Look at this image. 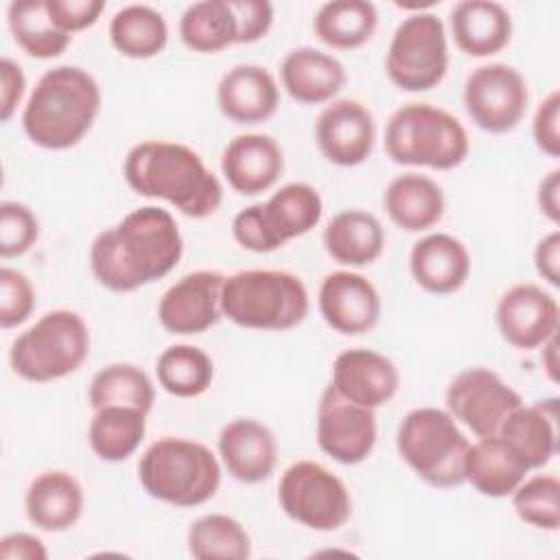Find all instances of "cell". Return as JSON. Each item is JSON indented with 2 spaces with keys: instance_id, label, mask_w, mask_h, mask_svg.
Here are the masks:
<instances>
[{
  "instance_id": "cell-1",
  "label": "cell",
  "mask_w": 560,
  "mask_h": 560,
  "mask_svg": "<svg viewBox=\"0 0 560 560\" xmlns=\"http://www.w3.org/2000/svg\"><path fill=\"white\" fill-rule=\"evenodd\" d=\"M182 256L175 217L160 206H142L92 241L90 269L101 287L129 293L168 276Z\"/></svg>"
},
{
  "instance_id": "cell-2",
  "label": "cell",
  "mask_w": 560,
  "mask_h": 560,
  "mask_svg": "<svg viewBox=\"0 0 560 560\" xmlns=\"http://www.w3.org/2000/svg\"><path fill=\"white\" fill-rule=\"evenodd\" d=\"M122 177L133 192L162 199L192 219L214 214L223 201L219 177L197 151L182 142L144 140L133 144L122 162Z\"/></svg>"
},
{
  "instance_id": "cell-3",
  "label": "cell",
  "mask_w": 560,
  "mask_h": 560,
  "mask_svg": "<svg viewBox=\"0 0 560 560\" xmlns=\"http://www.w3.org/2000/svg\"><path fill=\"white\" fill-rule=\"evenodd\" d=\"M101 103L98 81L88 70L57 66L35 83L22 112V129L42 149H70L92 129Z\"/></svg>"
},
{
  "instance_id": "cell-4",
  "label": "cell",
  "mask_w": 560,
  "mask_h": 560,
  "mask_svg": "<svg viewBox=\"0 0 560 560\" xmlns=\"http://www.w3.org/2000/svg\"><path fill=\"white\" fill-rule=\"evenodd\" d=\"M144 492L175 508H197L210 501L221 486L217 455L197 440L160 438L138 462Z\"/></svg>"
},
{
  "instance_id": "cell-5",
  "label": "cell",
  "mask_w": 560,
  "mask_h": 560,
  "mask_svg": "<svg viewBox=\"0 0 560 560\" xmlns=\"http://www.w3.org/2000/svg\"><path fill=\"white\" fill-rule=\"evenodd\" d=\"M308 291L300 276L282 269H243L225 278L223 315L252 330H291L308 315Z\"/></svg>"
},
{
  "instance_id": "cell-6",
  "label": "cell",
  "mask_w": 560,
  "mask_h": 560,
  "mask_svg": "<svg viewBox=\"0 0 560 560\" xmlns=\"http://www.w3.org/2000/svg\"><path fill=\"white\" fill-rule=\"evenodd\" d=\"M383 142L392 162L433 171L459 166L470 151L464 125L446 109L429 103L398 107L385 125Z\"/></svg>"
},
{
  "instance_id": "cell-7",
  "label": "cell",
  "mask_w": 560,
  "mask_h": 560,
  "mask_svg": "<svg viewBox=\"0 0 560 560\" xmlns=\"http://www.w3.org/2000/svg\"><path fill=\"white\" fill-rule=\"evenodd\" d=\"M470 442L446 409L418 407L398 424L396 451L431 488L464 483V457Z\"/></svg>"
},
{
  "instance_id": "cell-8",
  "label": "cell",
  "mask_w": 560,
  "mask_h": 560,
  "mask_svg": "<svg viewBox=\"0 0 560 560\" xmlns=\"http://www.w3.org/2000/svg\"><path fill=\"white\" fill-rule=\"evenodd\" d=\"M90 354V328L68 308L44 313L9 350L13 372L31 383H50L77 372Z\"/></svg>"
},
{
  "instance_id": "cell-9",
  "label": "cell",
  "mask_w": 560,
  "mask_h": 560,
  "mask_svg": "<svg viewBox=\"0 0 560 560\" xmlns=\"http://www.w3.org/2000/svg\"><path fill=\"white\" fill-rule=\"evenodd\" d=\"M324 214V201L315 186L291 182L267 201L252 203L232 219L234 241L249 252L269 254L289 241L308 234Z\"/></svg>"
},
{
  "instance_id": "cell-10",
  "label": "cell",
  "mask_w": 560,
  "mask_h": 560,
  "mask_svg": "<svg viewBox=\"0 0 560 560\" xmlns=\"http://www.w3.org/2000/svg\"><path fill=\"white\" fill-rule=\"evenodd\" d=\"M448 70V46L444 22L435 13L418 11L407 15L394 31L385 72L405 92H427L435 88Z\"/></svg>"
},
{
  "instance_id": "cell-11",
  "label": "cell",
  "mask_w": 560,
  "mask_h": 560,
  "mask_svg": "<svg viewBox=\"0 0 560 560\" xmlns=\"http://www.w3.org/2000/svg\"><path fill=\"white\" fill-rule=\"evenodd\" d=\"M282 512L315 532H335L352 516V499L346 483L326 466L300 459L284 468L278 481Z\"/></svg>"
},
{
  "instance_id": "cell-12",
  "label": "cell",
  "mask_w": 560,
  "mask_h": 560,
  "mask_svg": "<svg viewBox=\"0 0 560 560\" xmlns=\"http://www.w3.org/2000/svg\"><path fill=\"white\" fill-rule=\"evenodd\" d=\"M446 411L477 438L497 435L503 420L523 405L521 394L497 372L475 365L453 376L446 387Z\"/></svg>"
},
{
  "instance_id": "cell-13",
  "label": "cell",
  "mask_w": 560,
  "mask_h": 560,
  "mask_svg": "<svg viewBox=\"0 0 560 560\" xmlns=\"http://www.w3.org/2000/svg\"><path fill=\"white\" fill-rule=\"evenodd\" d=\"M529 92L523 74L508 63L477 66L464 83V107L488 133H508L523 120Z\"/></svg>"
},
{
  "instance_id": "cell-14",
  "label": "cell",
  "mask_w": 560,
  "mask_h": 560,
  "mask_svg": "<svg viewBox=\"0 0 560 560\" xmlns=\"http://www.w3.org/2000/svg\"><path fill=\"white\" fill-rule=\"evenodd\" d=\"M317 444L343 466L365 462L376 444L374 409L357 405L326 385L317 405Z\"/></svg>"
},
{
  "instance_id": "cell-15",
  "label": "cell",
  "mask_w": 560,
  "mask_h": 560,
  "mask_svg": "<svg viewBox=\"0 0 560 560\" xmlns=\"http://www.w3.org/2000/svg\"><path fill=\"white\" fill-rule=\"evenodd\" d=\"M225 276L212 269H197L171 284L158 302V319L173 335H199L212 328L221 311Z\"/></svg>"
},
{
  "instance_id": "cell-16",
  "label": "cell",
  "mask_w": 560,
  "mask_h": 560,
  "mask_svg": "<svg viewBox=\"0 0 560 560\" xmlns=\"http://www.w3.org/2000/svg\"><path fill=\"white\" fill-rule=\"evenodd\" d=\"M315 142L335 166L363 164L376 142L374 116L357 98L330 101L315 120Z\"/></svg>"
},
{
  "instance_id": "cell-17",
  "label": "cell",
  "mask_w": 560,
  "mask_h": 560,
  "mask_svg": "<svg viewBox=\"0 0 560 560\" xmlns=\"http://www.w3.org/2000/svg\"><path fill=\"white\" fill-rule=\"evenodd\" d=\"M558 300L534 282L510 287L497 304L499 332L516 350L540 348L558 332Z\"/></svg>"
},
{
  "instance_id": "cell-18",
  "label": "cell",
  "mask_w": 560,
  "mask_h": 560,
  "mask_svg": "<svg viewBox=\"0 0 560 560\" xmlns=\"http://www.w3.org/2000/svg\"><path fill=\"white\" fill-rule=\"evenodd\" d=\"M324 322L341 335H363L378 324L381 295L376 287L357 271L328 273L317 293Z\"/></svg>"
},
{
  "instance_id": "cell-19",
  "label": "cell",
  "mask_w": 560,
  "mask_h": 560,
  "mask_svg": "<svg viewBox=\"0 0 560 560\" xmlns=\"http://www.w3.org/2000/svg\"><path fill=\"white\" fill-rule=\"evenodd\" d=\"M330 385L343 398L368 409H378L396 396L400 374L385 354L370 348H350L332 361Z\"/></svg>"
},
{
  "instance_id": "cell-20",
  "label": "cell",
  "mask_w": 560,
  "mask_h": 560,
  "mask_svg": "<svg viewBox=\"0 0 560 560\" xmlns=\"http://www.w3.org/2000/svg\"><path fill=\"white\" fill-rule=\"evenodd\" d=\"M284 171V153L273 136H234L221 153V173L228 184L247 197L267 192Z\"/></svg>"
},
{
  "instance_id": "cell-21",
  "label": "cell",
  "mask_w": 560,
  "mask_h": 560,
  "mask_svg": "<svg viewBox=\"0 0 560 560\" xmlns=\"http://www.w3.org/2000/svg\"><path fill=\"white\" fill-rule=\"evenodd\" d=\"M223 468L241 483H260L271 477L278 462V442L271 429L254 418H236L219 433Z\"/></svg>"
},
{
  "instance_id": "cell-22",
  "label": "cell",
  "mask_w": 560,
  "mask_h": 560,
  "mask_svg": "<svg viewBox=\"0 0 560 560\" xmlns=\"http://www.w3.org/2000/svg\"><path fill=\"white\" fill-rule=\"evenodd\" d=\"M217 105L236 125H258L278 112L280 90L265 66L238 63L219 79Z\"/></svg>"
},
{
  "instance_id": "cell-23",
  "label": "cell",
  "mask_w": 560,
  "mask_h": 560,
  "mask_svg": "<svg viewBox=\"0 0 560 560\" xmlns=\"http://www.w3.org/2000/svg\"><path fill=\"white\" fill-rule=\"evenodd\" d=\"M409 271L416 284L427 293H455L470 276L468 247L446 232L427 234L411 247Z\"/></svg>"
},
{
  "instance_id": "cell-24",
  "label": "cell",
  "mask_w": 560,
  "mask_h": 560,
  "mask_svg": "<svg viewBox=\"0 0 560 560\" xmlns=\"http://www.w3.org/2000/svg\"><path fill=\"white\" fill-rule=\"evenodd\" d=\"M527 466L542 468L558 451V398L518 405L497 433Z\"/></svg>"
},
{
  "instance_id": "cell-25",
  "label": "cell",
  "mask_w": 560,
  "mask_h": 560,
  "mask_svg": "<svg viewBox=\"0 0 560 560\" xmlns=\"http://www.w3.org/2000/svg\"><path fill=\"white\" fill-rule=\"evenodd\" d=\"M343 63L313 46H300L284 55L280 81L287 94L302 105H322L335 101L346 85Z\"/></svg>"
},
{
  "instance_id": "cell-26",
  "label": "cell",
  "mask_w": 560,
  "mask_h": 560,
  "mask_svg": "<svg viewBox=\"0 0 560 560\" xmlns=\"http://www.w3.org/2000/svg\"><path fill=\"white\" fill-rule=\"evenodd\" d=\"M83 488L66 470H44L26 488V518L42 532H66L83 514Z\"/></svg>"
},
{
  "instance_id": "cell-27",
  "label": "cell",
  "mask_w": 560,
  "mask_h": 560,
  "mask_svg": "<svg viewBox=\"0 0 560 560\" xmlns=\"http://www.w3.org/2000/svg\"><path fill=\"white\" fill-rule=\"evenodd\" d=\"M451 33L468 57H492L512 39V15L494 0H464L451 9Z\"/></svg>"
},
{
  "instance_id": "cell-28",
  "label": "cell",
  "mask_w": 560,
  "mask_h": 560,
  "mask_svg": "<svg viewBox=\"0 0 560 560\" xmlns=\"http://www.w3.org/2000/svg\"><path fill=\"white\" fill-rule=\"evenodd\" d=\"M527 472V466L499 435L479 438L464 457V481L490 499L510 497Z\"/></svg>"
},
{
  "instance_id": "cell-29",
  "label": "cell",
  "mask_w": 560,
  "mask_h": 560,
  "mask_svg": "<svg viewBox=\"0 0 560 560\" xmlns=\"http://www.w3.org/2000/svg\"><path fill=\"white\" fill-rule=\"evenodd\" d=\"M383 208L400 230L424 232L444 217L446 199L440 184L431 177L402 173L387 184Z\"/></svg>"
},
{
  "instance_id": "cell-30",
  "label": "cell",
  "mask_w": 560,
  "mask_h": 560,
  "mask_svg": "<svg viewBox=\"0 0 560 560\" xmlns=\"http://www.w3.org/2000/svg\"><path fill=\"white\" fill-rule=\"evenodd\" d=\"M324 247L335 262L348 267L372 265L385 249V230L372 212L343 210L326 223Z\"/></svg>"
},
{
  "instance_id": "cell-31",
  "label": "cell",
  "mask_w": 560,
  "mask_h": 560,
  "mask_svg": "<svg viewBox=\"0 0 560 560\" xmlns=\"http://www.w3.org/2000/svg\"><path fill=\"white\" fill-rule=\"evenodd\" d=\"M182 44L201 55L221 52L238 44V20L232 0H201L179 18Z\"/></svg>"
},
{
  "instance_id": "cell-32",
  "label": "cell",
  "mask_w": 560,
  "mask_h": 560,
  "mask_svg": "<svg viewBox=\"0 0 560 560\" xmlns=\"http://www.w3.org/2000/svg\"><path fill=\"white\" fill-rule=\"evenodd\" d=\"M147 433V413L136 407L112 405L96 409L90 427L88 442L94 455L103 462H122L131 457L142 444Z\"/></svg>"
},
{
  "instance_id": "cell-33",
  "label": "cell",
  "mask_w": 560,
  "mask_h": 560,
  "mask_svg": "<svg viewBox=\"0 0 560 560\" xmlns=\"http://www.w3.org/2000/svg\"><path fill=\"white\" fill-rule=\"evenodd\" d=\"M378 13L368 0H332L317 9L313 31L335 50H354L368 44L376 31Z\"/></svg>"
},
{
  "instance_id": "cell-34",
  "label": "cell",
  "mask_w": 560,
  "mask_h": 560,
  "mask_svg": "<svg viewBox=\"0 0 560 560\" xmlns=\"http://www.w3.org/2000/svg\"><path fill=\"white\" fill-rule=\"evenodd\" d=\"M112 46L129 59H151L168 44L164 15L149 4H127L109 22Z\"/></svg>"
},
{
  "instance_id": "cell-35",
  "label": "cell",
  "mask_w": 560,
  "mask_h": 560,
  "mask_svg": "<svg viewBox=\"0 0 560 560\" xmlns=\"http://www.w3.org/2000/svg\"><path fill=\"white\" fill-rule=\"evenodd\" d=\"M7 24L13 42L35 59H55L72 42V35L55 26L46 11V0H15L9 4Z\"/></svg>"
},
{
  "instance_id": "cell-36",
  "label": "cell",
  "mask_w": 560,
  "mask_h": 560,
  "mask_svg": "<svg viewBox=\"0 0 560 560\" xmlns=\"http://www.w3.org/2000/svg\"><path fill=\"white\" fill-rule=\"evenodd\" d=\"M88 402L94 411L122 405L149 413L155 402V387L142 368L133 363H109L92 376Z\"/></svg>"
},
{
  "instance_id": "cell-37",
  "label": "cell",
  "mask_w": 560,
  "mask_h": 560,
  "mask_svg": "<svg viewBox=\"0 0 560 560\" xmlns=\"http://www.w3.org/2000/svg\"><path fill=\"white\" fill-rule=\"evenodd\" d=\"M160 387L175 398H197L210 389L214 363L206 350L190 343H175L162 350L155 363Z\"/></svg>"
},
{
  "instance_id": "cell-38",
  "label": "cell",
  "mask_w": 560,
  "mask_h": 560,
  "mask_svg": "<svg viewBox=\"0 0 560 560\" xmlns=\"http://www.w3.org/2000/svg\"><path fill=\"white\" fill-rule=\"evenodd\" d=\"M188 553L197 560H245L252 553L247 529L228 514H203L188 527Z\"/></svg>"
},
{
  "instance_id": "cell-39",
  "label": "cell",
  "mask_w": 560,
  "mask_h": 560,
  "mask_svg": "<svg viewBox=\"0 0 560 560\" xmlns=\"http://www.w3.org/2000/svg\"><path fill=\"white\" fill-rule=\"evenodd\" d=\"M516 516L545 532L560 527V481L553 475H536L523 479L510 494Z\"/></svg>"
},
{
  "instance_id": "cell-40",
  "label": "cell",
  "mask_w": 560,
  "mask_h": 560,
  "mask_svg": "<svg viewBox=\"0 0 560 560\" xmlns=\"http://www.w3.org/2000/svg\"><path fill=\"white\" fill-rule=\"evenodd\" d=\"M39 238L35 212L20 201L0 203V256L15 258L26 254Z\"/></svg>"
},
{
  "instance_id": "cell-41",
  "label": "cell",
  "mask_w": 560,
  "mask_h": 560,
  "mask_svg": "<svg viewBox=\"0 0 560 560\" xmlns=\"http://www.w3.org/2000/svg\"><path fill=\"white\" fill-rule=\"evenodd\" d=\"M35 287L26 273L2 267L0 269V326L4 330L24 324L35 308Z\"/></svg>"
},
{
  "instance_id": "cell-42",
  "label": "cell",
  "mask_w": 560,
  "mask_h": 560,
  "mask_svg": "<svg viewBox=\"0 0 560 560\" xmlns=\"http://www.w3.org/2000/svg\"><path fill=\"white\" fill-rule=\"evenodd\" d=\"M46 11L57 28L72 35L90 28L105 11L103 0H46Z\"/></svg>"
},
{
  "instance_id": "cell-43",
  "label": "cell",
  "mask_w": 560,
  "mask_h": 560,
  "mask_svg": "<svg viewBox=\"0 0 560 560\" xmlns=\"http://www.w3.org/2000/svg\"><path fill=\"white\" fill-rule=\"evenodd\" d=\"M532 136L536 147L549 155H560V92H549L540 105L536 107L534 122H532Z\"/></svg>"
},
{
  "instance_id": "cell-44",
  "label": "cell",
  "mask_w": 560,
  "mask_h": 560,
  "mask_svg": "<svg viewBox=\"0 0 560 560\" xmlns=\"http://www.w3.org/2000/svg\"><path fill=\"white\" fill-rule=\"evenodd\" d=\"M238 20V44L262 39L273 24V7L267 0H232Z\"/></svg>"
},
{
  "instance_id": "cell-45",
  "label": "cell",
  "mask_w": 560,
  "mask_h": 560,
  "mask_svg": "<svg viewBox=\"0 0 560 560\" xmlns=\"http://www.w3.org/2000/svg\"><path fill=\"white\" fill-rule=\"evenodd\" d=\"M26 92V77L18 61L11 57L0 59V120L9 122Z\"/></svg>"
},
{
  "instance_id": "cell-46",
  "label": "cell",
  "mask_w": 560,
  "mask_h": 560,
  "mask_svg": "<svg viewBox=\"0 0 560 560\" xmlns=\"http://www.w3.org/2000/svg\"><path fill=\"white\" fill-rule=\"evenodd\" d=\"M536 273L551 287H560V232L545 234L534 249Z\"/></svg>"
},
{
  "instance_id": "cell-47",
  "label": "cell",
  "mask_w": 560,
  "mask_h": 560,
  "mask_svg": "<svg viewBox=\"0 0 560 560\" xmlns=\"http://www.w3.org/2000/svg\"><path fill=\"white\" fill-rule=\"evenodd\" d=\"M0 558L2 560H46L48 549L37 536L26 532H13L0 540Z\"/></svg>"
},
{
  "instance_id": "cell-48",
  "label": "cell",
  "mask_w": 560,
  "mask_h": 560,
  "mask_svg": "<svg viewBox=\"0 0 560 560\" xmlns=\"http://www.w3.org/2000/svg\"><path fill=\"white\" fill-rule=\"evenodd\" d=\"M536 201L540 212L551 221H560V168H551L538 184Z\"/></svg>"
},
{
  "instance_id": "cell-49",
  "label": "cell",
  "mask_w": 560,
  "mask_h": 560,
  "mask_svg": "<svg viewBox=\"0 0 560 560\" xmlns=\"http://www.w3.org/2000/svg\"><path fill=\"white\" fill-rule=\"evenodd\" d=\"M542 352H540V361H542V368L547 370V376L556 383L558 381V357H556V335L549 337L542 346Z\"/></svg>"
}]
</instances>
